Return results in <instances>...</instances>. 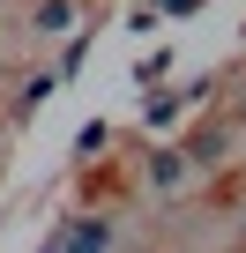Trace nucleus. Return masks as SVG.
<instances>
[{
	"label": "nucleus",
	"mask_w": 246,
	"mask_h": 253,
	"mask_svg": "<svg viewBox=\"0 0 246 253\" xmlns=\"http://www.w3.org/2000/svg\"><path fill=\"white\" fill-rule=\"evenodd\" d=\"M38 30H75V0H45V8H38Z\"/></svg>",
	"instance_id": "f257e3e1"
},
{
	"label": "nucleus",
	"mask_w": 246,
	"mask_h": 253,
	"mask_svg": "<svg viewBox=\"0 0 246 253\" xmlns=\"http://www.w3.org/2000/svg\"><path fill=\"white\" fill-rule=\"evenodd\" d=\"M149 179H157V194H172V186L187 179V164H179V157H157V164H149Z\"/></svg>",
	"instance_id": "f03ea898"
}]
</instances>
